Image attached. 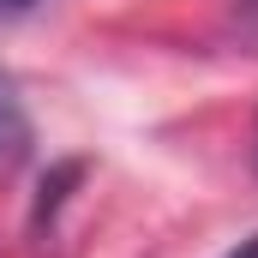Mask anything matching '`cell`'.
<instances>
[{"label": "cell", "mask_w": 258, "mask_h": 258, "mask_svg": "<svg viewBox=\"0 0 258 258\" xmlns=\"http://www.w3.org/2000/svg\"><path fill=\"white\" fill-rule=\"evenodd\" d=\"M30 144V120H24V102L12 90V78L0 72V162H18Z\"/></svg>", "instance_id": "cell-1"}, {"label": "cell", "mask_w": 258, "mask_h": 258, "mask_svg": "<svg viewBox=\"0 0 258 258\" xmlns=\"http://www.w3.org/2000/svg\"><path fill=\"white\" fill-rule=\"evenodd\" d=\"M240 24H246V30H258V0H240Z\"/></svg>", "instance_id": "cell-2"}, {"label": "cell", "mask_w": 258, "mask_h": 258, "mask_svg": "<svg viewBox=\"0 0 258 258\" xmlns=\"http://www.w3.org/2000/svg\"><path fill=\"white\" fill-rule=\"evenodd\" d=\"M0 6H30V0H0Z\"/></svg>", "instance_id": "cell-3"}]
</instances>
